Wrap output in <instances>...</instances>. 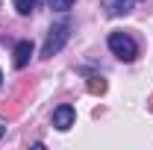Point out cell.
Masks as SVG:
<instances>
[{
    "instance_id": "cell-8",
    "label": "cell",
    "mask_w": 153,
    "mask_h": 150,
    "mask_svg": "<svg viewBox=\"0 0 153 150\" xmlns=\"http://www.w3.org/2000/svg\"><path fill=\"white\" fill-rule=\"evenodd\" d=\"M3 132H6V127H0V138H3Z\"/></svg>"
},
{
    "instance_id": "cell-3",
    "label": "cell",
    "mask_w": 153,
    "mask_h": 150,
    "mask_svg": "<svg viewBox=\"0 0 153 150\" xmlns=\"http://www.w3.org/2000/svg\"><path fill=\"white\" fill-rule=\"evenodd\" d=\"M141 0H100V9L106 18H121V15H130Z\"/></svg>"
},
{
    "instance_id": "cell-6",
    "label": "cell",
    "mask_w": 153,
    "mask_h": 150,
    "mask_svg": "<svg viewBox=\"0 0 153 150\" xmlns=\"http://www.w3.org/2000/svg\"><path fill=\"white\" fill-rule=\"evenodd\" d=\"M36 3H38V0H12V6H15L18 15H30V12L36 9Z\"/></svg>"
},
{
    "instance_id": "cell-5",
    "label": "cell",
    "mask_w": 153,
    "mask_h": 150,
    "mask_svg": "<svg viewBox=\"0 0 153 150\" xmlns=\"http://www.w3.org/2000/svg\"><path fill=\"white\" fill-rule=\"evenodd\" d=\"M30 59H33V41H18L15 44V53H12V65L21 71V68L30 65Z\"/></svg>"
},
{
    "instance_id": "cell-2",
    "label": "cell",
    "mask_w": 153,
    "mask_h": 150,
    "mask_svg": "<svg viewBox=\"0 0 153 150\" xmlns=\"http://www.w3.org/2000/svg\"><path fill=\"white\" fill-rule=\"evenodd\" d=\"M68 38H71V24H68V21H62V24H56V27H50V33H47L44 44H41V56H44V59L56 56L59 50L68 44Z\"/></svg>"
},
{
    "instance_id": "cell-1",
    "label": "cell",
    "mask_w": 153,
    "mask_h": 150,
    "mask_svg": "<svg viewBox=\"0 0 153 150\" xmlns=\"http://www.w3.org/2000/svg\"><path fill=\"white\" fill-rule=\"evenodd\" d=\"M106 44H109V50H112L121 62H133V59L138 56V44H135V38L130 36V33H109Z\"/></svg>"
},
{
    "instance_id": "cell-9",
    "label": "cell",
    "mask_w": 153,
    "mask_h": 150,
    "mask_svg": "<svg viewBox=\"0 0 153 150\" xmlns=\"http://www.w3.org/2000/svg\"><path fill=\"white\" fill-rule=\"evenodd\" d=\"M0 82H3V71H0Z\"/></svg>"
},
{
    "instance_id": "cell-4",
    "label": "cell",
    "mask_w": 153,
    "mask_h": 150,
    "mask_svg": "<svg viewBox=\"0 0 153 150\" xmlns=\"http://www.w3.org/2000/svg\"><path fill=\"white\" fill-rule=\"evenodd\" d=\"M74 118H76L74 106L62 103V106H56V109H53V127L65 132V130H71V127H74Z\"/></svg>"
},
{
    "instance_id": "cell-7",
    "label": "cell",
    "mask_w": 153,
    "mask_h": 150,
    "mask_svg": "<svg viewBox=\"0 0 153 150\" xmlns=\"http://www.w3.org/2000/svg\"><path fill=\"white\" fill-rule=\"evenodd\" d=\"M47 6H50L53 12H68V9L74 6V0H47Z\"/></svg>"
}]
</instances>
